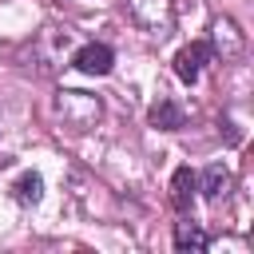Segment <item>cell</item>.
I'll use <instances>...</instances> for the list:
<instances>
[{
	"mask_svg": "<svg viewBox=\"0 0 254 254\" xmlns=\"http://www.w3.org/2000/svg\"><path fill=\"white\" fill-rule=\"evenodd\" d=\"M52 115H56V123H60L64 131L83 135V131H91V127L103 119V103H99V95H91V91L60 87V91L52 95Z\"/></svg>",
	"mask_w": 254,
	"mask_h": 254,
	"instance_id": "cell-1",
	"label": "cell"
},
{
	"mask_svg": "<svg viewBox=\"0 0 254 254\" xmlns=\"http://www.w3.org/2000/svg\"><path fill=\"white\" fill-rule=\"evenodd\" d=\"M123 8L127 20L155 40H167L175 28V0H123Z\"/></svg>",
	"mask_w": 254,
	"mask_h": 254,
	"instance_id": "cell-2",
	"label": "cell"
},
{
	"mask_svg": "<svg viewBox=\"0 0 254 254\" xmlns=\"http://www.w3.org/2000/svg\"><path fill=\"white\" fill-rule=\"evenodd\" d=\"M210 52L218 60H238L246 52V32L230 20V16H218L214 28H210Z\"/></svg>",
	"mask_w": 254,
	"mask_h": 254,
	"instance_id": "cell-3",
	"label": "cell"
},
{
	"mask_svg": "<svg viewBox=\"0 0 254 254\" xmlns=\"http://www.w3.org/2000/svg\"><path fill=\"white\" fill-rule=\"evenodd\" d=\"M71 67L83 71V75H107L115 67V52L107 44H83L71 52Z\"/></svg>",
	"mask_w": 254,
	"mask_h": 254,
	"instance_id": "cell-4",
	"label": "cell"
},
{
	"mask_svg": "<svg viewBox=\"0 0 254 254\" xmlns=\"http://www.w3.org/2000/svg\"><path fill=\"white\" fill-rule=\"evenodd\" d=\"M214 60V52H210V44L206 40H198V44H187L179 56H175V75L183 79V83H198V75H202V67Z\"/></svg>",
	"mask_w": 254,
	"mask_h": 254,
	"instance_id": "cell-5",
	"label": "cell"
},
{
	"mask_svg": "<svg viewBox=\"0 0 254 254\" xmlns=\"http://www.w3.org/2000/svg\"><path fill=\"white\" fill-rule=\"evenodd\" d=\"M210 246V234L194 222V218H179L175 222V250H183V254H202Z\"/></svg>",
	"mask_w": 254,
	"mask_h": 254,
	"instance_id": "cell-6",
	"label": "cell"
},
{
	"mask_svg": "<svg viewBox=\"0 0 254 254\" xmlns=\"http://www.w3.org/2000/svg\"><path fill=\"white\" fill-rule=\"evenodd\" d=\"M230 171L222 167V163H210L206 171H202V179H198V194L202 198H210V202H218V198H226L230 194Z\"/></svg>",
	"mask_w": 254,
	"mask_h": 254,
	"instance_id": "cell-7",
	"label": "cell"
},
{
	"mask_svg": "<svg viewBox=\"0 0 254 254\" xmlns=\"http://www.w3.org/2000/svg\"><path fill=\"white\" fill-rule=\"evenodd\" d=\"M147 119H151V127H159V131H179V127L187 123V111H183L175 99H159V103L147 111Z\"/></svg>",
	"mask_w": 254,
	"mask_h": 254,
	"instance_id": "cell-8",
	"label": "cell"
},
{
	"mask_svg": "<svg viewBox=\"0 0 254 254\" xmlns=\"http://www.w3.org/2000/svg\"><path fill=\"white\" fill-rule=\"evenodd\" d=\"M194 194H198V175H194L190 167H179L175 179H171V202H175L179 210H187V206L194 202Z\"/></svg>",
	"mask_w": 254,
	"mask_h": 254,
	"instance_id": "cell-9",
	"label": "cell"
},
{
	"mask_svg": "<svg viewBox=\"0 0 254 254\" xmlns=\"http://www.w3.org/2000/svg\"><path fill=\"white\" fill-rule=\"evenodd\" d=\"M40 194H44V179H40L36 171H24V175L12 183V198H16L20 206H36Z\"/></svg>",
	"mask_w": 254,
	"mask_h": 254,
	"instance_id": "cell-10",
	"label": "cell"
}]
</instances>
